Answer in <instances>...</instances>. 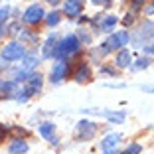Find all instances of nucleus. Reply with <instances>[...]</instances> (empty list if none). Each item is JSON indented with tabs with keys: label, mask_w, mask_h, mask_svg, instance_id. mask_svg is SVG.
<instances>
[{
	"label": "nucleus",
	"mask_w": 154,
	"mask_h": 154,
	"mask_svg": "<svg viewBox=\"0 0 154 154\" xmlns=\"http://www.w3.org/2000/svg\"><path fill=\"white\" fill-rule=\"evenodd\" d=\"M79 48H81L79 38H77L75 34H69V36H65L63 40L57 44V51H55V57L54 59H65V57H69V55L77 54Z\"/></svg>",
	"instance_id": "f257e3e1"
},
{
	"label": "nucleus",
	"mask_w": 154,
	"mask_h": 154,
	"mask_svg": "<svg viewBox=\"0 0 154 154\" xmlns=\"http://www.w3.org/2000/svg\"><path fill=\"white\" fill-rule=\"evenodd\" d=\"M24 55H26V50H24V44H20V42H10V44L4 45V50L0 51V59L2 61H18V59H22Z\"/></svg>",
	"instance_id": "f03ea898"
},
{
	"label": "nucleus",
	"mask_w": 154,
	"mask_h": 154,
	"mask_svg": "<svg viewBox=\"0 0 154 154\" xmlns=\"http://www.w3.org/2000/svg\"><path fill=\"white\" fill-rule=\"evenodd\" d=\"M152 38H154V22H148V24H144L140 30H136L131 36V40L136 48H142V45H146V42L152 40Z\"/></svg>",
	"instance_id": "7ed1b4c3"
},
{
	"label": "nucleus",
	"mask_w": 154,
	"mask_h": 154,
	"mask_svg": "<svg viewBox=\"0 0 154 154\" xmlns=\"http://www.w3.org/2000/svg\"><path fill=\"white\" fill-rule=\"evenodd\" d=\"M69 73V63L65 61V59H57L54 63V67H51V77H50V81L54 83V85H57V83H61L67 77Z\"/></svg>",
	"instance_id": "20e7f679"
},
{
	"label": "nucleus",
	"mask_w": 154,
	"mask_h": 154,
	"mask_svg": "<svg viewBox=\"0 0 154 154\" xmlns=\"http://www.w3.org/2000/svg\"><path fill=\"white\" fill-rule=\"evenodd\" d=\"M42 85H44V77L40 75V73H30V75L26 77V87H24V91H26V95H36V93H40L42 91Z\"/></svg>",
	"instance_id": "39448f33"
},
{
	"label": "nucleus",
	"mask_w": 154,
	"mask_h": 154,
	"mask_svg": "<svg viewBox=\"0 0 154 154\" xmlns=\"http://www.w3.org/2000/svg\"><path fill=\"white\" fill-rule=\"evenodd\" d=\"M44 16H45V12H44V8H42L40 4H32V6H28V10L24 12V16H22V20L26 24H38V22H42L44 20Z\"/></svg>",
	"instance_id": "423d86ee"
},
{
	"label": "nucleus",
	"mask_w": 154,
	"mask_h": 154,
	"mask_svg": "<svg viewBox=\"0 0 154 154\" xmlns=\"http://www.w3.org/2000/svg\"><path fill=\"white\" fill-rule=\"evenodd\" d=\"M97 132V125L93 121H81L77 122V136L79 140H91Z\"/></svg>",
	"instance_id": "0eeeda50"
},
{
	"label": "nucleus",
	"mask_w": 154,
	"mask_h": 154,
	"mask_svg": "<svg viewBox=\"0 0 154 154\" xmlns=\"http://www.w3.org/2000/svg\"><path fill=\"white\" fill-rule=\"evenodd\" d=\"M128 42H131V34H128L127 30H121V32L113 34L109 40L105 42V45H107L109 50H119V48H122V45H127Z\"/></svg>",
	"instance_id": "6e6552de"
},
{
	"label": "nucleus",
	"mask_w": 154,
	"mask_h": 154,
	"mask_svg": "<svg viewBox=\"0 0 154 154\" xmlns=\"http://www.w3.org/2000/svg\"><path fill=\"white\" fill-rule=\"evenodd\" d=\"M119 140H121V134L119 132H111V134H107L101 140V150H103V154H115L117 152V144Z\"/></svg>",
	"instance_id": "1a4fd4ad"
},
{
	"label": "nucleus",
	"mask_w": 154,
	"mask_h": 154,
	"mask_svg": "<svg viewBox=\"0 0 154 154\" xmlns=\"http://www.w3.org/2000/svg\"><path fill=\"white\" fill-rule=\"evenodd\" d=\"M57 44H59L57 36H50V38H48V40H45V44H44V48H42V57H44V59H51V57H55V51H57Z\"/></svg>",
	"instance_id": "9d476101"
},
{
	"label": "nucleus",
	"mask_w": 154,
	"mask_h": 154,
	"mask_svg": "<svg viewBox=\"0 0 154 154\" xmlns=\"http://www.w3.org/2000/svg\"><path fill=\"white\" fill-rule=\"evenodd\" d=\"M63 12L69 18H77L83 12V0H67L63 4Z\"/></svg>",
	"instance_id": "9b49d317"
},
{
	"label": "nucleus",
	"mask_w": 154,
	"mask_h": 154,
	"mask_svg": "<svg viewBox=\"0 0 154 154\" xmlns=\"http://www.w3.org/2000/svg\"><path fill=\"white\" fill-rule=\"evenodd\" d=\"M38 131H40V134L44 136L45 140L54 142V144H57V138H55V125L54 122H42L40 127H38Z\"/></svg>",
	"instance_id": "f8f14e48"
},
{
	"label": "nucleus",
	"mask_w": 154,
	"mask_h": 154,
	"mask_svg": "<svg viewBox=\"0 0 154 154\" xmlns=\"http://www.w3.org/2000/svg\"><path fill=\"white\" fill-rule=\"evenodd\" d=\"M117 22H119V18H117V16H113V14H109V16H103V18L99 20V28H101V32H105V34L113 32L115 26H117Z\"/></svg>",
	"instance_id": "ddd939ff"
},
{
	"label": "nucleus",
	"mask_w": 154,
	"mask_h": 154,
	"mask_svg": "<svg viewBox=\"0 0 154 154\" xmlns=\"http://www.w3.org/2000/svg\"><path fill=\"white\" fill-rule=\"evenodd\" d=\"M115 63H117V67H131L132 63V55L128 50H121L117 54V57H115Z\"/></svg>",
	"instance_id": "4468645a"
},
{
	"label": "nucleus",
	"mask_w": 154,
	"mask_h": 154,
	"mask_svg": "<svg viewBox=\"0 0 154 154\" xmlns=\"http://www.w3.org/2000/svg\"><path fill=\"white\" fill-rule=\"evenodd\" d=\"M75 81L77 83H87L91 79V69H89V65H85V63H81L79 67H77V71H75Z\"/></svg>",
	"instance_id": "2eb2a0df"
},
{
	"label": "nucleus",
	"mask_w": 154,
	"mask_h": 154,
	"mask_svg": "<svg viewBox=\"0 0 154 154\" xmlns=\"http://www.w3.org/2000/svg\"><path fill=\"white\" fill-rule=\"evenodd\" d=\"M26 150H28V142L26 140H20V138H16V140L8 146V152L10 154H24Z\"/></svg>",
	"instance_id": "dca6fc26"
},
{
	"label": "nucleus",
	"mask_w": 154,
	"mask_h": 154,
	"mask_svg": "<svg viewBox=\"0 0 154 154\" xmlns=\"http://www.w3.org/2000/svg\"><path fill=\"white\" fill-rule=\"evenodd\" d=\"M101 115H105V117L109 119L111 122H122L125 119H127V113H125V111H121V113H113V111H103Z\"/></svg>",
	"instance_id": "f3484780"
},
{
	"label": "nucleus",
	"mask_w": 154,
	"mask_h": 154,
	"mask_svg": "<svg viewBox=\"0 0 154 154\" xmlns=\"http://www.w3.org/2000/svg\"><path fill=\"white\" fill-rule=\"evenodd\" d=\"M44 18H45V22H48V26H57V24L61 22V14H59L57 10H51L50 14H45Z\"/></svg>",
	"instance_id": "a211bd4d"
},
{
	"label": "nucleus",
	"mask_w": 154,
	"mask_h": 154,
	"mask_svg": "<svg viewBox=\"0 0 154 154\" xmlns=\"http://www.w3.org/2000/svg\"><path fill=\"white\" fill-rule=\"evenodd\" d=\"M24 63H22V69H26V71H32L34 67H36L38 63H40V59L36 57V55H24Z\"/></svg>",
	"instance_id": "6ab92c4d"
},
{
	"label": "nucleus",
	"mask_w": 154,
	"mask_h": 154,
	"mask_svg": "<svg viewBox=\"0 0 154 154\" xmlns=\"http://www.w3.org/2000/svg\"><path fill=\"white\" fill-rule=\"evenodd\" d=\"M0 89L4 91V93H16L18 91V83L12 81V79H6V81L0 83Z\"/></svg>",
	"instance_id": "aec40b11"
},
{
	"label": "nucleus",
	"mask_w": 154,
	"mask_h": 154,
	"mask_svg": "<svg viewBox=\"0 0 154 154\" xmlns=\"http://www.w3.org/2000/svg\"><path fill=\"white\" fill-rule=\"evenodd\" d=\"M150 63H152L150 57H140V59H136V63H131V69L132 71H140V69H146Z\"/></svg>",
	"instance_id": "412c9836"
},
{
	"label": "nucleus",
	"mask_w": 154,
	"mask_h": 154,
	"mask_svg": "<svg viewBox=\"0 0 154 154\" xmlns=\"http://www.w3.org/2000/svg\"><path fill=\"white\" fill-rule=\"evenodd\" d=\"M99 75H109V77H117V69H115V67H107V65H103V67L99 69Z\"/></svg>",
	"instance_id": "4be33fe9"
},
{
	"label": "nucleus",
	"mask_w": 154,
	"mask_h": 154,
	"mask_svg": "<svg viewBox=\"0 0 154 154\" xmlns=\"http://www.w3.org/2000/svg\"><path fill=\"white\" fill-rule=\"evenodd\" d=\"M8 16H10V8H8V6H4V8H0V28L4 26V22L8 20Z\"/></svg>",
	"instance_id": "5701e85b"
},
{
	"label": "nucleus",
	"mask_w": 154,
	"mask_h": 154,
	"mask_svg": "<svg viewBox=\"0 0 154 154\" xmlns=\"http://www.w3.org/2000/svg\"><path fill=\"white\" fill-rule=\"evenodd\" d=\"M140 152H142V146H140V144H136V142H134V144H131V146H128V148L125 150L122 154H140Z\"/></svg>",
	"instance_id": "b1692460"
},
{
	"label": "nucleus",
	"mask_w": 154,
	"mask_h": 154,
	"mask_svg": "<svg viewBox=\"0 0 154 154\" xmlns=\"http://www.w3.org/2000/svg\"><path fill=\"white\" fill-rule=\"evenodd\" d=\"M146 0H132V4H131V10L132 12H138V10L142 8V4H144Z\"/></svg>",
	"instance_id": "393cba45"
},
{
	"label": "nucleus",
	"mask_w": 154,
	"mask_h": 154,
	"mask_svg": "<svg viewBox=\"0 0 154 154\" xmlns=\"http://www.w3.org/2000/svg\"><path fill=\"white\" fill-rule=\"evenodd\" d=\"M144 51H146V54H154V42H152L150 45H146V48H144Z\"/></svg>",
	"instance_id": "a878e982"
},
{
	"label": "nucleus",
	"mask_w": 154,
	"mask_h": 154,
	"mask_svg": "<svg viewBox=\"0 0 154 154\" xmlns=\"http://www.w3.org/2000/svg\"><path fill=\"white\" fill-rule=\"evenodd\" d=\"M132 20H134V16H131V14H128L127 18H125V24H127V26H128V24H132Z\"/></svg>",
	"instance_id": "bb28decb"
},
{
	"label": "nucleus",
	"mask_w": 154,
	"mask_h": 154,
	"mask_svg": "<svg viewBox=\"0 0 154 154\" xmlns=\"http://www.w3.org/2000/svg\"><path fill=\"white\" fill-rule=\"evenodd\" d=\"M144 91H150V93H154V87H142Z\"/></svg>",
	"instance_id": "cd10ccee"
},
{
	"label": "nucleus",
	"mask_w": 154,
	"mask_h": 154,
	"mask_svg": "<svg viewBox=\"0 0 154 154\" xmlns=\"http://www.w3.org/2000/svg\"><path fill=\"white\" fill-rule=\"evenodd\" d=\"M48 2H50V4H57L59 0H48Z\"/></svg>",
	"instance_id": "c85d7f7f"
},
{
	"label": "nucleus",
	"mask_w": 154,
	"mask_h": 154,
	"mask_svg": "<svg viewBox=\"0 0 154 154\" xmlns=\"http://www.w3.org/2000/svg\"><path fill=\"white\" fill-rule=\"evenodd\" d=\"M105 2H109V0H105Z\"/></svg>",
	"instance_id": "c756f323"
}]
</instances>
